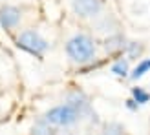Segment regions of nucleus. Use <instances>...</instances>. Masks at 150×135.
Instances as JSON below:
<instances>
[{
    "mask_svg": "<svg viewBox=\"0 0 150 135\" xmlns=\"http://www.w3.org/2000/svg\"><path fill=\"white\" fill-rule=\"evenodd\" d=\"M66 55L75 64H90L97 55V46L90 35L77 33L66 42Z\"/></svg>",
    "mask_w": 150,
    "mask_h": 135,
    "instance_id": "f257e3e1",
    "label": "nucleus"
},
{
    "mask_svg": "<svg viewBox=\"0 0 150 135\" xmlns=\"http://www.w3.org/2000/svg\"><path fill=\"white\" fill-rule=\"evenodd\" d=\"M44 119H46L51 126H55V128H70V126L77 124L81 119H84V117H82V113L75 106L64 102V104H57V106L50 108L46 113H44Z\"/></svg>",
    "mask_w": 150,
    "mask_h": 135,
    "instance_id": "f03ea898",
    "label": "nucleus"
},
{
    "mask_svg": "<svg viewBox=\"0 0 150 135\" xmlns=\"http://www.w3.org/2000/svg\"><path fill=\"white\" fill-rule=\"evenodd\" d=\"M17 48H20L22 51L33 55L37 58H42L44 53L50 49V42L44 37L35 31V29H26L17 37Z\"/></svg>",
    "mask_w": 150,
    "mask_h": 135,
    "instance_id": "7ed1b4c3",
    "label": "nucleus"
},
{
    "mask_svg": "<svg viewBox=\"0 0 150 135\" xmlns=\"http://www.w3.org/2000/svg\"><path fill=\"white\" fill-rule=\"evenodd\" d=\"M71 11L81 18H95L104 9V0H70Z\"/></svg>",
    "mask_w": 150,
    "mask_h": 135,
    "instance_id": "20e7f679",
    "label": "nucleus"
},
{
    "mask_svg": "<svg viewBox=\"0 0 150 135\" xmlns=\"http://www.w3.org/2000/svg\"><path fill=\"white\" fill-rule=\"evenodd\" d=\"M22 18V9L17 6H11V4H4L0 6V26L4 29H15L18 26V22Z\"/></svg>",
    "mask_w": 150,
    "mask_h": 135,
    "instance_id": "39448f33",
    "label": "nucleus"
},
{
    "mask_svg": "<svg viewBox=\"0 0 150 135\" xmlns=\"http://www.w3.org/2000/svg\"><path fill=\"white\" fill-rule=\"evenodd\" d=\"M66 102L77 108L81 113H82V117H88V115L93 113L92 102H90L88 95H86L84 91H81V89H71V91L66 93Z\"/></svg>",
    "mask_w": 150,
    "mask_h": 135,
    "instance_id": "423d86ee",
    "label": "nucleus"
},
{
    "mask_svg": "<svg viewBox=\"0 0 150 135\" xmlns=\"http://www.w3.org/2000/svg\"><path fill=\"white\" fill-rule=\"evenodd\" d=\"M126 40L121 33H114L110 35L106 40H104V49L108 51L110 55H119V53H125V48H126Z\"/></svg>",
    "mask_w": 150,
    "mask_h": 135,
    "instance_id": "0eeeda50",
    "label": "nucleus"
},
{
    "mask_svg": "<svg viewBox=\"0 0 150 135\" xmlns=\"http://www.w3.org/2000/svg\"><path fill=\"white\" fill-rule=\"evenodd\" d=\"M143 53H145V46L141 42H136V40H128V42H126L125 55H126L128 60H137V58H141Z\"/></svg>",
    "mask_w": 150,
    "mask_h": 135,
    "instance_id": "6e6552de",
    "label": "nucleus"
},
{
    "mask_svg": "<svg viewBox=\"0 0 150 135\" xmlns=\"http://www.w3.org/2000/svg\"><path fill=\"white\" fill-rule=\"evenodd\" d=\"M29 135H57V131H55V126H51L46 119H40V121H37L35 124H33V128H31V131H29Z\"/></svg>",
    "mask_w": 150,
    "mask_h": 135,
    "instance_id": "1a4fd4ad",
    "label": "nucleus"
},
{
    "mask_svg": "<svg viewBox=\"0 0 150 135\" xmlns=\"http://www.w3.org/2000/svg\"><path fill=\"white\" fill-rule=\"evenodd\" d=\"M148 71H150V58H143V60H139L137 66L130 71L128 77H130V80H139L141 77H145Z\"/></svg>",
    "mask_w": 150,
    "mask_h": 135,
    "instance_id": "9d476101",
    "label": "nucleus"
},
{
    "mask_svg": "<svg viewBox=\"0 0 150 135\" xmlns=\"http://www.w3.org/2000/svg\"><path fill=\"white\" fill-rule=\"evenodd\" d=\"M112 73L117 75V77H128L130 75V66H128V58H117V60L112 64Z\"/></svg>",
    "mask_w": 150,
    "mask_h": 135,
    "instance_id": "9b49d317",
    "label": "nucleus"
},
{
    "mask_svg": "<svg viewBox=\"0 0 150 135\" xmlns=\"http://www.w3.org/2000/svg\"><path fill=\"white\" fill-rule=\"evenodd\" d=\"M132 99L136 101L139 106H143V104L150 102V91L145 88H141V86H134L132 88Z\"/></svg>",
    "mask_w": 150,
    "mask_h": 135,
    "instance_id": "f8f14e48",
    "label": "nucleus"
},
{
    "mask_svg": "<svg viewBox=\"0 0 150 135\" xmlns=\"http://www.w3.org/2000/svg\"><path fill=\"white\" fill-rule=\"evenodd\" d=\"M101 135H125V126L121 122H115V121L106 122L103 126Z\"/></svg>",
    "mask_w": 150,
    "mask_h": 135,
    "instance_id": "ddd939ff",
    "label": "nucleus"
},
{
    "mask_svg": "<svg viewBox=\"0 0 150 135\" xmlns=\"http://www.w3.org/2000/svg\"><path fill=\"white\" fill-rule=\"evenodd\" d=\"M115 22L112 20V18H108V17H104L101 22H97V29H99V31H108L110 35H114L115 33Z\"/></svg>",
    "mask_w": 150,
    "mask_h": 135,
    "instance_id": "4468645a",
    "label": "nucleus"
},
{
    "mask_svg": "<svg viewBox=\"0 0 150 135\" xmlns=\"http://www.w3.org/2000/svg\"><path fill=\"white\" fill-rule=\"evenodd\" d=\"M125 106H126V108H128L130 111H137V110L141 108V106H139V104H137L136 101H134V99H128V101H126V102H125Z\"/></svg>",
    "mask_w": 150,
    "mask_h": 135,
    "instance_id": "2eb2a0df",
    "label": "nucleus"
}]
</instances>
